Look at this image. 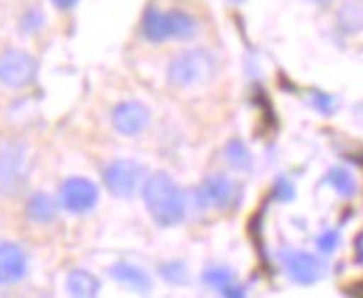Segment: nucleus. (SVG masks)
Instances as JSON below:
<instances>
[{
    "label": "nucleus",
    "instance_id": "f03ea898",
    "mask_svg": "<svg viewBox=\"0 0 363 298\" xmlns=\"http://www.w3.org/2000/svg\"><path fill=\"white\" fill-rule=\"evenodd\" d=\"M213 73H216V56L204 47L182 50L168 62V84L179 89L204 84L207 79H213Z\"/></svg>",
    "mask_w": 363,
    "mask_h": 298
},
{
    "label": "nucleus",
    "instance_id": "4468645a",
    "mask_svg": "<svg viewBox=\"0 0 363 298\" xmlns=\"http://www.w3.org/2000/svg\"><path fill=\"white\" fill-rule=\"evenodd\" d=\"M65 287H67L70 296L76 298H95L101 293V279L90 270H84V268H76V270L67 273Z\"/></svg>",
    "mask_w": 363,
    "mask_h": 298
},
{
    "label": "nucleus",
    "instance_id": "4be33fe9",
    "mask_svg": "<svg viewBox=\"0 0 363 298\" xmlns=\"http://www.w3.org/2000/svg\"><path fill=\"white\" fill-rule=\"evenodd\" d=\"M338 243H341V237H338V231H333V229H330V231H321L316 240V246L321 254H333V251L338 248Z\"/></svg>",
    "mask_w": 363,
    "mask_h": 298
},
{
    "label": "nucleus",
    "instance_id": "f257e3e1",
    "mask_svg": "<svg viewBox=\"0 0 363 298\" xmlns=\"http://www.w3.org/2000/svg\"><path fill=\"white\" fill-rule=\"evenodd\" d=\"M143 201L145 210L154 217L157 226L162 229H174L187 217V195L179 184L174 181V176H168L165 171H157L151 176H145L143 181Z\"/></svg>",
    "mask_w": 363,
    "mask_h": 298
},
{
    "label": "nucleus",
    "instance_id": "f3484780",
    "mask_svg": "<svg viewBox=\"0 0 363 298\" xmlns=\"http://www.w3.org/2000/svg\"><path fill=\"white\" fill-rule=\"evenodd\" d=\"M224 159H227L229 168H235V171H249L252 168V154H249V148H246V142L243 139H229L227 145H224Z\"/></svg>",
    "mask_w": 363,
    "mask_h": 298
},
{
    "label": "nucleus",
    "instance_id": "c85d7f7f",
    "mask_svg": "<svg viewBox=\"0 0 363 298\" xmlns=\"http://www.w3.org/2000/svg\"><path fill=\"white\" fill-rule=\"evenodd\" d=\"M311 3H316V6H330L333 0H311Z\"/></svg>",
    "mask_w": 363,
    "mask_h": 298
},
{
    "label": "nucleus",
    "instance_id": "1a4fd4ad",
    "mask_svg": "<svg viewBox=\"0 0 363 298\" xmlns=\"http://www.w3.org/2000/svg\"><path fill=\"white\" fill-rule=\"evenodd\" d=\"M28 276V254L20 243H0V287L20 285Z\"/></svg>",
    "mask_w": 363,
    "mask_h": 298
},
{
    "label": "nucleus",
    "instance_id": "aec40b11",
    "mask_svg": "<svg viewBox=\"0 0 363 298\" xmlns=\"http://www.w3.org/2000/svg\"><path fill=\"white\" fill-rule=\"evenodd\" d=\"M160 276H162L168 285H187V279H190V276H187V265H184V262H177V259H174V262H162V265H160Z\"/></svg>",
    "mask_w": 363,
    "mask_h": 298
},
{
    "label": "nucleus",
    "instance_id": "bb28decb",
    "mask_svg": "<svg viewBox=\"0 0 363 298\" xmlns=\"http://www.w3.org/2000/svg\"><path fill=\"white\" fill-rule=\"evenodd\" d=\"M350 293H352V296H363V285H352Z\"/></svg>",
    "mask_w": 363,
    "mask_h": 298
},
{
    "label": "nucleus",
    "instance_id": "9b49d317",
    "mask_svg": "<svg viewBox=\"0 0 363 298\" xmlns=\"http://www.w3.org/2000/svg\"><path fill=\"white\" fill-rule=\"evenodd\" d=\"M23 212H26V220H31L37 226H48L59 214V201L50 193H34V195H28Z\"/></svg>",
    "mask_w": 363,
    "mask_h": 298
},
{
    "label": "nucleus",
    "instance_id": "cd10ccee",
    "mask_svg": "<svg viewBox=\"0 0 363 298\" xmlns=\"http://www.w3.org/2000/svg\"><path fill=\"white\" fill-rule=\"evenodd\" d=\"M358 259H361V262H363V237H361V240H358Z\"/></svg>",
    "mask_w": 363,
    "mask_h": 298
},
{
    "label": "nucleus",
    "instance_id": "ddd939ff",
    "mask_svg": "<svg viewBox=\"0 0 363 298\" xmlns=\"http://www.w3.org/2000/svg\"><path fill=\"white\" fill-rule=\"evenodd\" d=\"M109 273H112L115 282L132 287L137 293H148V290H151V276H148L143 268L132 265V262H118V265L109 268Z\"/></svg>",
    "mask_w": 363,
    "mask_h": 298
},
{
    "label": "nucleus",
    "instance_id": "423d86ee",
    "mask_svg": "<svg viewBox=\"0 0 363 298\" xmlns=\"http://www.w3.org/2000/svg\"><path fill=\"white\" fill-rule=\"evenodd\" d=\"M98 184L84 176H73L59 187V207L70 214H90L98 207Z\"/></svg>",
    "mask_w": 363,
    "mask_h": 298
},
{
    "label": "nucleus",
    "instance_id": "0eeeda50",
    "mask_svg": "<svg viewBox=\"0 0 363 298\" xmlns=\"http://www.w3.org/2000/svg\"><path fill=\"white\" fill-rule=\"evenodd\" d=\"M37 79V59L20 47H9L0 53V84L11 89L34 84Z\"/></svg>",
    "mask_w": 363,
    "mask_h": 298
},
{
    "label": "nucleus",
    "instance_id": "412c9836",
    "mask_svg": "<svg viewBox=\"0 0 363 298\" xmlns=\"http://www.w3.org/2000/svg\"><path fill=\"white\" fill-rule=\"evenodd\" d=\"M43 23H45L43 8L31 6V8H26V14H23V20H20V31H23V34H37V31L43 28Z\"/></svg>",
    "mask_w": 363,
    "mask_h": 298
},
{
    "label": "nucleus",
    "instance_id": "6e6552de",
    "mask_svg": "<svg viewBox=\"0 0 363 298\" xmlns=\"http://www.w3.org/2000/svg\"><path fill=\"white\" fill-rule=\"evenodd\" d=\"M151 126V109L140 101H121L112 109V128L123 137H137Z\"/></svg>",
    "mask_w": 363,
    "mask_h": 298
},
{
    "label": "nucleus",
    "instance_id": "dca6fc26",
    "mask_svg": "<svg viewBox=\"0 0 363 298\" xmlns=\"http://www.w3.org/2000/svg\"><path fill=\"white\" fill-rule=\"evenodd\" d=\"M338 28L344 34H361L363 31V0H347L338 8Z\"/></svg>",
    "mask_w": 363,
    "mask_h": 298
},
{
    "label": "nucleus",
    "instance_id": "f8f14e48",
    "mask_svg": "<svg viewBox=\"0 0 363 298\" xmlns=\"http://www.w3.org/2000/svg\"><path fill=\"white\" fill-rule=\"evenodd\" d=\"M165 31H168V40L187 42L199 34V20L182 8H171V11H165Z\"/></svg>",
    "mask_w": 363,
    "mask_h": 298
},
{
    "label": "nucleus",
    "instance_id": "b1692460",
    "mask_svg": "<svg viewBox=\"0 0 363 298\" xmlns=\"http://www.w3.org/2000/svg\"><path fill=\"white\" fill-rule=\"evenodd\" d=\"M311 103L316 106L321 115H333V109H335V101L330 95H324V92H313L311 95Z\"/></svg>",
    "mask_w": 363,
    "mask_h": 298
},
{
    "label": "nucleus",
    "instance_id": "20e7f679",
    "mask_svg": "<svg viewBox=\"0 0 363 298\" xmlns=\"http://www.w3.org/2000/svg\"><path fill=\"white\" fill-rule=\"evenodd\" d=\"M193 198L199 210H216V212H229L240 201V184L232 181L229 176H207L196 190Z\"/></svg>",
    "mask_w": 363,
    "mask_h": 298
},
{
    "label": "nucleus",
    "instance_id": "39448f33",
    "mask_svg": "<svg viewBox=\"0 0 363 298\" xmlns=\"http://www.w3.org/2000/svg\"><path fill=\"white\" fill-rule=\"evenodd\" d=\"M145 181V168L135 159H115L104 168V187L115 198H132Z\"/></svg>",
    "mask_w": 363,
    "mask_h": 298
},
{
    "label": "nucleus",
    "instance_id": "5701e85b",
    "mask_svg": "<svg viewBox=\"0 0 363 298\" xmlns=\"http://www.w3.org/2000/svg\"><path fill=\"white\" fill-rule=\"evenodd\" d=\"M294 195H296V190H294L291 178H277V184H274V198H279V201H294Z\"/></svg>",
    "mask_w": 363,
    "mask_h": 298
},
{
    "label": "nucleus",
    "instance_id": "6ab92c4d",
    "mask_svg": "<svg viewBox=\"0 0 363 298\" xmlns=\"http://www.w3.org/2000/svg\"><path fill=\"white\" fill-rule=\"evenodd\" d=\"M201 279H204V285H207V287H213L216 293H224L229 285H235V273H232L229 268H221V265L207 268Z\"/></svg>",
    "mask_w": 363,
    "mask_h": 298
},
{
    "label": "nucleus",
    "instance_id": "9d476101",
    "mask_svg": "<svg viewBox=\"0 0 363 298\" xmlns=\"http://www.w3.org/2000/svg\"><path fill=\"white\" fill-rule=\"evenodd\" d=\"M282 265L296 285H316L324 273L321 259L311 251H282Z\"/></svg>",
    "mask_w": 363,
    "mask_h": 298
},
{
    "label": "nucleus",
    "instance_id": "c756f323",
    "mask_svg": "<svg viewBox=\"0 0 363 298\" xmlns=\"http://www.w3.org/2000/svg\"><path fill=\"white\" fill-rule=\"evenodd\" d=\"M238 3H240V0H238Z\"/></svg>",
    "mask_w": 363,
    "mask_h": 298
},
{
    "label": "nucleus",
    "instance_id": "a878e982",
    "mask_svg": "<svg viewBox=\"0 0 363 298\" xmlns=\"http://www.w3.org/2000/svg\"><path fill=\"white\" fill-rule=\"evenodd\" d=\"M50 3H53L59 11H70V8H76V6H79V0H50Z\"/></svg>",
    "mask_w": 363,
    "mask_h": 298
},
{
    "label": "nucleus",
    "instance_id": "393cba45",
    "mask_svg": "<svg viewBox=\"0 0 363 298\" xmlns=\"http://www.w3.org/2000/svg\"><path fill=\"white\" fill-rule=\"evenodd\" d=\"M221 296H227V298H243L246 296V287H240V285H229L227 290L221 293Z\"/></svg>",
    "mask_w": 363,
    "mask_h": 298
},
{
    "label": "nucleus",
    "instance_id": "2eb2a0df",
    "mask_svg": "<svg viewBox=\"0 0 363 298\" xmlns=\"http://www.w3.org/2000/svg\"><path fill=\"white\" fill-rule=\"evenodd\" d=\"M140 34L148 40V42H168V31H165V11L151 6L145 8L143 14V23H140Z\"/></svg>",
    "mask_w": 363,
    "mask_h": 298
},
{
    "label": "nucleus",
    "instance_id": "a211bd4d",
    "mask_svg": "<svg viewBox=\"0 0 363 298\" xmlns=\"http://www.w3.org/2000/svg\"><path fill=\"white\" fill-rule=\"evenodd\" d=\"M327 184L341 195V198H352L355 193H358V181H355V176L350 171H344V168H333V171L327 173Z\"/></svg>",
    "mask_w": 363,
    "mask_h": 298
},
{
    "label": "nucleus",
    "instance_id": "7ed1b4c3",
    "mask_svg": "<svg viewBox=\"0 0 363 298\" xmlns=\"http://www.w3.org/2000/svg\"><path fill=\"white\" fill-rule=\"evenodd\" d=\"M28 184V151L20 142H9L0 148V195L14 198Z\"/></svg>",
    "mask_w": 363,
    "mask_h": 298
}]
</instances>
